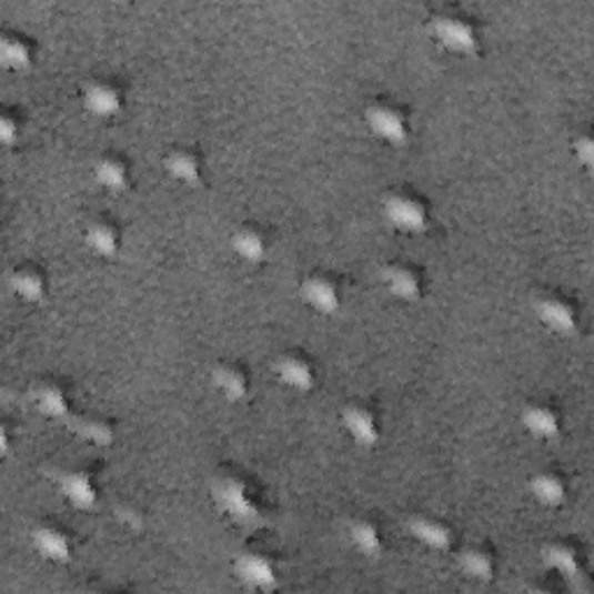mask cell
<instances>
[{
  "label": "cell",
  "instance_id": "obj_6",
  "mask_svg": "<svg viewBox=\"0 0 594 594\" xmlns=\"http://www.w3.org/2000/svg\"><path fill=\"white\" fill-rule=\"evenodd\" d=\"M534 312L541 323H544L551 332L562 334V338L576 334L583 323L581 300L564 289L541 291L534 300Z\"/></svg>",
  "mask_w": 594,
  "mask_h": 594
},
{
  "label": "cell",
  "instance_id": "obj_3",
  "mask_svg": "<svg viewBox=\"0 0 594 594\" xmlns=\"http://www.w3.org/2000/svg\"><path fill=\"white\" fill-rule=\"evenodd\" d=\"M235 574L249 587L272 590L283 574V553L265 536L249 538L235 555Z\"/></svg>",
  "mask_w": 594,
  "mask_h": 594
},
{
  "label": "cell",
  "instance_id": "obj_11",
  "mask_svg": "<svg viewBox=\"0 0 594 594\" xmlns=\"http://www.w3.org/2000/svg\"><path fill=\"white\" fill-rule=\"evenodd\" d=\"M57 485L61 495L74 509L89 511L100 502L102 495V474L95 462H77L72 467H66L57 476Z\"/></svg>",
  "mask_w": 594,
  "mask_h": 594
},
{
  "label": "cell",
  "instance_id": "obj_18",
  "mask_svg": "<svg viewBox=\"0 0 594 594\" xmlns=\"http://www.w3.org/2000/svg\"><path fill=\"white\" fill-rule=\"evenodd\" d=\"M163 168L174 182L195 187L202 184L207 177V153L202 151V147L191 142L172 144L163 157Z\"/></svg>",
  "mask_w": 594,
  "mask_h": 594
},
{
  "label": "cell",
  "instance_id": "obj_29",
  "mask_svg": "<svg viewBox=\"0 0 594 594\" xmlns=\"http://www.w3.org/2000/svg\"><path fill=\"white\" fill-rule=\"evenodd\" d=\"M26 128V117L23 110L17 105H6L3 112H0V140H3L6 147H14Z\"/></svg>",
  "mask_w": 594,
  "mask_h": 594
},
{
  "label": "cell",
  "instance_id": "obj_8",
  "mask_svg": "<svg viewBox=\"0 0 594 594\" xmlns=\"http://www.w3.org/2000/svg\"><path fill=\"white\" fill-rule=\"evenodd\" d=\"M80 100L89 114L98 119H112L128 105V87L119 74L98 72L82 84Z\"/></svg>",
  "mask_w": 594,
  "mask_h": 594
},
{
  "label": "cell",
  "instance_id": "obj_26",
  "mask_svg": "<svg viewBox=\"0 0 594 594\" xmlns=\"http://www.w3.org/2000/svg\"><path fill=\"white\" fill-rule=\"evenodd\" d=\"M530 493L541 506L557 509L566 504V500L572 495V479L562 467H557V464H551V467L532 474Z\"/></svg>",
  "mask_w": 594,
  "mask_h": 594
},
{
  "label": "cell",
  "instance_id": "obj_14",
  "mask_svg": "<svg viewBox=\"0 0 594 594\" xmlns=\"http://www.w3.org/2000/svg\"><path fill=\"white\" fill-rule=\"evenodd\" d=\"M33 548L49 562L66 564L77 553V532L61 519H44L31 532Z\"/></svg>",
  "mask_w": 594,
  "mask_h": 594
},
{
  "label": "cell",
  "instance_id": "obj_25",
  "mask_svg": "<svg viewBox=\"0 0 594 594\" xmlns=\"http://www.w3.org/2000/svg\"><path fill=\"white\" fill-rule=\"evenodd\" d=\"M346 536L351 541V546L368 557H376L389 546V527L374 513H363L355 515L349 521Z\"/></svg>",
  "mask_w": 594,
  "mask_h": 594
},
{
  "label": "cell",
  "instance_id": "obj_10",
  "mask_svg": "<svg viewBox=\"0 0 594 594\" xmlns=\"http://www.w3.org/2000/svg\"><path fill=\"white\" fill-rule=\"evenodd\" d=\"M29 400L38 413L54 421H68L77 411L74 385L57 374L36 379L29 389Z\"/></svg>",
  "mask_w": 594,
  "mask_h": 594
},
{
  "label": "cell",
  "instance_id": "obj_17",
  "mask_svg": "<svg viewBox=\"0 0 594 594\" xmlns=\"http://www.w3.org/2000/svg\"><path fill=\"white\" fill-rule=\"evenodd\" d=\"M457 566L467 578L479 583H490L497 578L502 570V555L493 541L476 538L467 541V544L457 551Z\"/></svg>",
  "mask_w": 594,
  "mask_h": 594
},
{
  "label": "cell",
  "instance_id": "obj_31",
  "mask_svg": "<svg viewBox=\"0 0 594 594\" xmlns=\"http://www.w3.org/2000/svg\"><path fill=\"white\" fill-rule=\"evenodd\" d=\"M572 151L576 157V163L583 165L585 170L592 168L594 163V135H592V125H581L576 128V133L572 135Z\"/></svg>",
  "mask_w": 594,
  "mask_h": 594
},
{
  "label": "cell",
  "instance_id": "obj_30",
  "mask_svg": "<svg viewBox=\"0 0 594 594\" xmlns=\"http://www.w3.org/2000/svg\"><path fill=\"white\" fill-rule=\"evenodd\" d=\"M114 515H117V521L128 527V530H142L147 525V509L135 502V500H121L117 506H114Z\"/></svg>",
  "mask_w": 594,
  "mask_h": 594
},
{
  "label": "cell",
  "instance_id": "obj_13",
  "mask_svg": "<svg viewBox=\"0 0 594 594\" xmlns=\"http://www.w3.org/2000/svg\"><path fill=\"white\" fill-rule=\"evenodd\" d=\"M274 374L293 393H312L321 381V365L309 351L289 349L274 360Z\"/></svg>",
  "mask_w": 594,
  "mask_h": 594
},
{
  "label": "cell",
  "instance_id": "obj_27",
  "mask_svg": "<svg viewBox=\"0 0 594 594\" xmlns=\"http://www.w3.org/2000/svg\"><path fill=\"white\" fill-rule=\"evenodd\" d=\"M38 51L40 44L29 31L17 29V26H6L0 31V61L6 68L26 70L38 59Z\"/></svg>",
  "mask_w": 594,
  "mask_h": 594
},
{
  "label": "cell",
  "instance_id": "obj_5",
  "mask_svg": "<svg viewBox=\"0 0 594 594\" xmlns=\"http://www.w3.org/2000/svg\"><path fill=\"white\" fill-rule=\"evenodd\" d=\"M370 131L389 144H404L413 133V110L395 95H376L363 110Z\"/></svg>",
  "mask_w": 594,
  "mask_h": 594
},
{
  "label": "cell",
  "instance_id": "obj_9",
  "mask_svg": "<svg viewBox=\"0 0 594 594\" xmlns=\"http://www.w3.org/2000/svg\"><path fill=\"white\" fill-rule=\"evenodd\" d=\"M381 283L402 302H419L430 291V272L413 258H391L381 268Z\"/></svg>",
  "mask_w": 594,
  "mask_h": 594
},
{
  "label": "cell",
  "instance_id": "obj_22",
  "mask_svg": "<svg viewBox=\"0 0 594 594\" xmlns=\"http://www.w3.org/2000/svg\"><path fill=\"white\" fill-rule=\"evenodd\" d=\"M8 283L12 293L23 302H42L51 291V274L49 270L33 258H26L10 268Z\"/></svg>",
  "mask_w": 594,
  "mask_h": 594
},
{
  "label": "cell",
  "instance_id": "obj_20",
  "mask_svg": "<svg viewBox=\"0 0 594 594\" xmlns=\"http://www.w3.org/2000/svg\"><path fill=\"white\" fill-rule=\"evenodd\" d=\"M93 179L105 191L121 193L135 182V163L121 149H105L93 161Z\"/></svg>",
  "mask_w": 594,
  "mask_h": 594
},
{
  "label": "cell",
  "instance_id": "obj_24",
  "mask_svg": "<svg viewBox=\"0 0 594 594\" xmlns=\"http://www.w3.org/2000/svg\"><path fill=\"white\" fill-rule=\"evenodd\" d=\"M125 242V228L114 214H95L84 225V244L100 258H117Z\"/></svg>",
  "mask_w": 594,
  "mask_h": 594
},
{
  "label": "cell",
  "instance_id": "obj_16",
  "mask_svg": "<svg viewBox=\"0 0 594 594\" xmlns=\"http://www.w3.org/2000/svg\"><path fill=\"white\" fill-rule=\"evenodd\" d=\"M230 246L244 263L261 265L274 249V230L263 221H242L232 230Z\"/></svg>",
  "mask_w": 594,
  "mask_h": 594
},
{
  "label": "cell",
  "instance_id": "obj_23",
  "mask_svg": "<svg viewBox=\"0 0 594 594\" xmlns=\"http://www.w3.org/2000/svg\"><path fill=\"white\" fill-rule=\"evenodd\" d=\"M521 423L534 439H555L564 427V409L551 397H532L521 409Z\"/></svg>",
  "mask_w": 594,
  "mask_h": 594
},
{
  "label": "cell",
  "instance_id": "obj_19",
  "mask_svg": "<svg viewBox=\"0 0 594 594\" xmlns=\"http://www.w3.org/2000/svg\"><path fill=\"white\" fill-rule=\"evenodd\" d=\"M214 391L228 402H244L253 391V372L240 358H223L210 372Z\"/></svg>",
  "mask_w": 594,
  "mask_h": 594
},
{
  "label": "cell",
  "instance_id": "obj_12",
  "mask_svg": "<svg viewBox=\"0 0 594 594\" xmlns=\"http://www.w3.org/2000/svg\"><path fill=\"white\" fill-rule=\"evenodd\" d=\"M300 298L316 314H338L346 298L344 279L332 270H312L302 276Z\"/></svg>",
  "mask_w": 594,
  "mask_h": 594
},
{
  "label": "cell",
  "instance_id": "obj_4",
  "mask_svg": "<svg viewBox=\"0 0 594 594\" xmlns=\"http://www.w3.org/2000/svg\"><path fill=\"white\" fill-rule=\"evenodd\" d=\"M385 221L402 232H423L432 223V200L419 187L400 184L391 189L381 200Z\"/></svg>",
  "mask_w": 594,
  "mask_h": 594
},
{
  "label": "cell",
  "instance_id": "obj_7",
  "mask_svg": "<svg viewBox=\"0 0 594 594\" xmlns=\"http://www.w3.org/2000/svg\"><path fill=\"white\" fill-rule=\"evenodd\" d=\"M340 423L353 444L370 449L381 442L385 432V413L372 397H353L342 406Z\"/></svg>",
  "mask_w": 594,
  "mask_h": 594
},
{
  "label": "cell",
  "instance_id": "obj_28",
  "mask_svg": "<svg viewBox=\"0 0 594 594\" xmlns=\"http://www.w3.org/2000/svg\"><path fill=\"white\" fill-rule=\"evenodd\" d=\"M68 425L74 434H80L84 442L105 446L112 444L117 439V421L105 416V413H93V411H80L77 409L72 416L68 419Z\"/></svg>",
  "mask_w": 594,
  "mask_h": 594
},
{
  "label": "cell",
  "instance_id": "obj_15",
  "mask_svg": "<svg viewBox=\"0 0 594 594\" xmlns=\"http://www.w3.org/2000/svg\"><path fill=\"white\" fill-rule=\"evenodd\" d=\"M541 560H544L548 574L560 576L564 581H574L585 574L587 566V553L585 546L576 536H557L541 551Z\"/></svg>",
  "mask_w": 594,
  "mask_h": 594
},
{
  "label": "cell",
  "instance_id": "obj_2",
  "mask_svg": "<svg viewBox=\"0 0 594 594\" xmlns=\"http://www.w3.org/2000/svg\"><path fill=\"white\" fill-rule=\"evenodd\" d=\"M430 33L453 54H474L481 47L485 26L481 17L464 6H442L430 14Z\"/></svg>",
  "mask_w": 594,
  "mask_h": 594
},
{
  "label": "cell",
  "instance_id": "obj_21",
  "mask_svg": "<svg viewBox=\"0 0 594 594\" xmlns=\"http://www.w3.org/2000/svg\"><path fill=\"white\" fill-rule=\"evenodd\" d=\"M409 534L430 551H451L457 544L455 525L439 513H416L406 521Z\"/></svg>",
  "mask_w": 594,
  "mask_h": 594
},
{
  "label": "cell",
  "instance_id": "obj_1",
  "mask_svg": "<svg viewBox=\"0 0 594 594\" xmlns=\"http://www.w3.org/2000/svg\"><path fill=\"white\" fill-rule=\"evenodd\" d=\"M217 509L238 525L258 527L270 513V497L263 481L240 467H221L212 481Z\"/></svg>",
  "mask_w": 594,
  "mask_h": 594
}]
</instances>
